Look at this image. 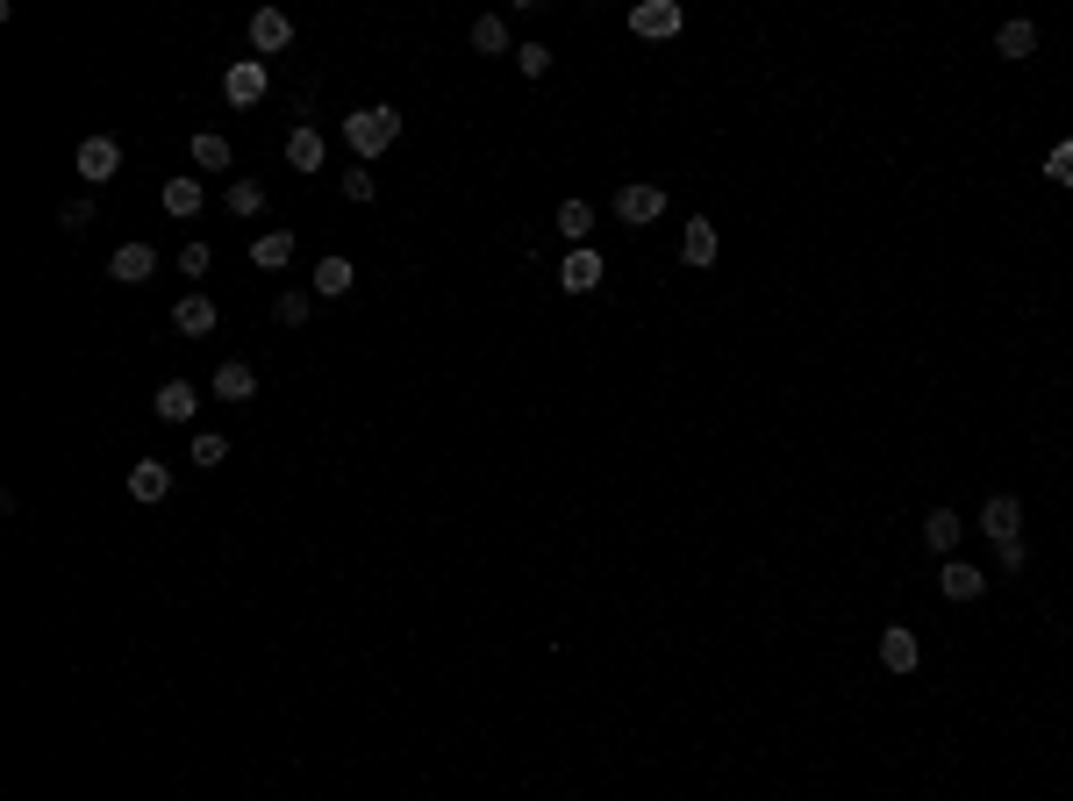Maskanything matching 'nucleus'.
Masks as SVG:
<instances>
[{
  "instance_id": "obj_1",
  "label": "nucleus",
  "mask_w": 1073,
  "mask_h": 801,
  "mask_svg": "<svg viewBox=\"0 0 1073 801\" xmlns=\"http://www.w3.org/2000/svg\"><path fill=\"white\" fill-rule=\"evenodd\" d=\"M395 136H401V115L395 108H351V115H344V144H351L358 158H380Z\"/></svg>"
},
{
  "instance_id": "obj_2",
  "label": "nucleus",
  "mask_w": 1073,
  "mask_h": 801,
  "mask_svg": "<svg viewBox=\"0 0 1073 801\" xmlns=\"http://www.w3.org/2000/svg\"><path fill=\"white\" fill-rule=\"evenodd\" d=\"M265 80H272L265 57H236V65L222 72V94H230V108H259V101H265Z\"/></svg>"
},
{
  "instance_id": "obj_3",
  "label": "nucleus",
  "mask_w": 1073,
  "mask_h": 801,
  "mask_svg": "<svg viewBox=\"0 0 1073 801\" xmlns=\"http://www.w3.org/2000/svg\"><path fill=\"white\" fill-rule=\"evenodd\" d=\"M115 172H123V144H115V136H86L80 144V179L86 187H108Z\"/></svg>"
},
{
  "instance_id": "obj_4",
  "label": "nucleus",
  "mask_w": 1073,
  "mask_h": 801,
  "mask_svg": "<svg viewBox=\"0 0 1073 801\" xmlns=\"http://www.w3.org/2000/svg\"><path fill=\"white\" fill-rule=\"evenodd\" d=\"M630 29H638V36H680V29H687V8H680V0H644V8H630Z\"/></svg>"
},
{
  "instance_id": "obj_5",
  "label": "nucleus",
  "mask_w": 1073,
  "mask_h": 801,
  "mask_svg": "<svg viewBox=\"0 0 1073 801\" xmlns=\"http://www.w3.org/2000/svg\"><path fill=\"white\" fill-rule=\"evenodd\" d=\"M980 530H988L995 544H1023V502H1017V494H988V508H980Z\"/></svg>"
},
{
  "instance_id": "obj_6",
  "label": "nucleus",
  "mask_w": 1073,
  "mask_h": 801,
  "mask_svg": "<svg viewBox=\"0 0 1073 801\" xmlns=\"http://www.w3.org/2000/svg\"><path fill=\"white\" fill-rule=\"evenodd\" d=\"M616 215L623 222H659L666 215V193H659L652 179H630V187H616Z\"/></svg>"
},
{
  "instance_id": "obj_7",
  "label": "nucleus",
  "mask_w": 1073,
  "mask_h": 801,
  "mask_svg": "<svg viewBox=\"0 0 1073 801\" xmlns=\"http://www.w3.org/2000/svg\"><path fill=\"white\" fill-rule=\"evenodd\" d=\"M881 666L887 673H916V666H924V644H916L909 623H887L881 630Z\"/></svg>"
},
{
  "instance_id": "obj_8",
  "label": "nucleus",
  "mask_w": 1073,
  "mask_h": 801,
  "mask_svg": "<svg viewBox=\"0 0 1073 801\" xmlns=\"http://www.w3.org/2000/svg\"><path fill=\"white\" fill-rule=\"evenodd\" d=\"M938 594L945 601H980V594H988V572L966 566V558H945V566H938Z\"/></svg>"
},
{
  "instance_id": "obj_9",
  "label": "nucleus",
  "mask_w": 1073,
  "mask_h": 801,
  "mask_svg": "<svg viewBox=\"0 0 1073 801\" xmlns=\"http://www.w3.org/2000/svg\"><path fill=\"white\" fill-rule=\"evenodd\" d=\"M294 43V14H280V8H259L251 14V51L272 57V51H286Z\"/></svg>"
},
{
  "instance_id": "obj_10",
  "label": "nucleus",
  "mask_w": 1073,
  "mask_h": 801,
  "mask_svg": "<svg viewBox=\"0 0 1073 801\" xmlns=\"http://www.w3.org/2000/svg\"><path fill=\"white\" fill-rule=\"evenodd\" d=\"M150 272H158V251H150V244H123V251L108 259V280H115V286H144Z\"/></svg>"
},
{
  "instance_id": "obj_11",
  "label": "nucleus",
  "mask_w": 1073,
  "mask_h": 801,
  "mask_svg": "<svg viewBox=\"0 0 1073 801\" xmlns=\"http://www.w3.org/2000/svg\"><path fill=\"white\" fill-rule=\"evenodd\" d=\"M558 286H566V294H595V286H601V259H595V251H566V265H558Z\"/></svg>"
},
{
  "instance_id": "obj_12",
  "label": "nucleus",
  "mask_w": 1073,
  "mask_h": 801,
  "mask_svg": "<svg viewBox=\"0 0 1073 801\" xmlns=\"http://www.w3.org/2000/svg\"><path fill=\"white\" fill-rule=\"evenodd\" d=\"M716 251H723L716 222H708V215H694V222H687V236H680V259H687V265H716Z\"/></svg>"
},
{
  "instance_id": "obj_13",
  "label": "nucleus",
  "mask_w": 1073,
  "mask_h": 801,
  "mask_svg": "<svg viewBox=\"0 0 1073 801\" xmlns=\"http://www.w3.org/2000/svg\"><path fill=\"white\" fill-rule=\"evenodd\" d=\"M251 265H259V272L294 265V230H265V236H251Z\"/></svg>"
},
{
  "instance_id": "obj_14",
  "label": "nucleus",
  "mask_w": 1073,
  "mask_h": 801,
  "mask_svg": "<svg viewBox=\"0 0 1073 801\" xmlns=\"http://www.w3.org/2000/svg\"><path fill=\"white\" fill-rule=\"evenodd\" d=\"M172 323H179V337H215V301H208V294H187L172 308Z\"/></svg>"
},
{
  "instance_id": "obj_15",
  "label": "nucleus",
  "mask_w": 1073,
  "mask_h": 801,
  "mask_svg": "<svg viewBox=\"0 0 1073 801\" xmlns=\"http://www.w3.org/2000/svg\"><path fill=\"white\" fill-rule=\"evenodd\" d=\"M129 494L136 502H165V494H172V465H158V459L129 465Z\"/></svg>"
},
{
  "instance_id": "obj_16",
  "label": "nucleus",
  "mask_w": 1073,
  "mask_h": 801,
  "mask_svg": "<svg viewBox=\"0 0 1073 801\" xmlns=\"http://www.w3.org/2000/svg\"><path fill=\"white\" fill-rule=\"evenodd\" d=\"M150 408H158V422H187L193 408H201V394H193V380H165Z\"/></svg>"
},
{
  "instance_id": "obj_17",
  "label": "nucleus",
  "mask_w": 1073,
  "mask_h": 801,
  "mask_svg": "<svg viewBox=\"0 0 1073 801\" xmlns=\"http://www.w3.org/2000/svg\"><path fill=\"white\" fill-rule=\"evenodd\" d=\"M215 394L222 401H251V394H259V372H251L244 358H222V366H215Z\"/></svg>"
},
{
  "instance_id": "obj_18",
  "label": "nucleus",
  "mask_w": 1073,
  "mask_h": 801,
  "mask_svg": "<svg viewBox=\"0 0 1073 801\" xmlns=\"http://www.w3.org/2000/svg\"><path fill=\"white\" fill-rule=\"evenodd\" d=\"M158 201H165V215H179V222H187V215H201V179H187V172H179V179H165V187H158Z\"/></svg>"
},
{
  "instance_id": "obj_19",
  "label": "nucleus",
  "mask_w": 1073,
  "mask_h": 801,
  "mask_svg": "<svg viewBox=\"0 0 1073 801\" xmlns=\"http://www.w3.org/2000/svg\"><path fill=\"white\" fill-rule=\"evenodd\" d=\"M959 530H966V523L951 516V508H930V516H924V544L945 551V558H959Z\"/></svg>"
},
{
  "instance_id": "obj_20",
  "label": "nucleus",
  "mask_w": 1073,
  "mask_h": 801,
  "mask_svg": "<svg viewBox=\"0 0 1073 801\" xmlns=\"http://www.w3.org/2000/svg\"><path fill=\"white\" fill-rule=\"evenodd\" d=\"M473 51H480V57H516V43H508V22H502V14H480V22H473Z\"/></svg>"
},
{
  "instance_id": "obj_21",
  "label": "nucleus",
  "mask_w": 1073,
  "mask_h": 801,
  "mask_svg": "<svg viewBox=\"0 0 1073 801\" xmlns=\"http://www.w3.org/2000/svg\"><path fill=\"white\" fill-rule=\"evenodd\" d=\"M323 158H329V150H323V136H315V129H294V136H286V165H294V172H323Z\"/></svg>"
},
{
  "instance_id": "obj_22",
  "label": "nucleus",
  "mask_w": 1073,
  "mask_h": 801,
  "mask_svg": "<svg viewBox=\"0 0 1073 801\" xmlns=\"http://www.w3.org/2000/svg\"><path fill=\"white\" fill-rule=\"evenodd\" d=\"M995 51H1002V57H1017V65H1023V57L1038 51V22H1002V29H995Z\"/></svg>"
},
{
  "instance_id": "obj_23",
  "label": "nucleus",
  "mask_w": 1073,
  "mask_h": 801,
  "mask_svg": "<svg viewBox=\"0 0 1073 801\" xmlns=\"http://www.w3.org/2000/svg\"><path fill=\"white\" fill-rule=\"evenodd\" d=\"M351 280H358V272H351V259H323V265H315V294H323V301L351 294Z\"/></svg>"
},
{
  "instance_id": "obj_24",
  "label": "nucleus",
  "mask_w": 1073,
  "mask_h": 801,
  "mask_svg": "<svg viewBox=\"0 0 1073 801\" xmlns=\"http://www.w3.org/2000/svg\"><path fill=\"white\" fill-rule=\"evenodd\" d=\"M193 165H201V172H230V136L201 129V136H193Z\"/></svg>"
},
{
  "instance_id": "obj_25",
  "label": "nucleus",
  "mask_w": 1073,
  "mask_h": 801,
  "mask_svg": "<svg viewBox=\"0 0 1073 801\" xmlns=\"http://www.w3.org/2000/svg\"><path fill=\"white\" fill-rule=\"evenodd\" d=\"M587 230H595V208H587V201H566V208H558V236H566L572 251L587 244Z\"/></svg>"
},
{
  "instance_id": "obj_26",
  "label": "nucleus",
  "mask_w": 1073,
  "mask_h": 801,
  "mask_svg": "<svg viewBox=\"0 0 1073 801\" xmlns=\"http://www.w3.org/2000/svg\"><path fill=\"white\" fill-rule=\"evenodd\" d=\"M259 208H265V187H259V179H236V187H230V215H259Z\"/></svg>"
},
{
  "instance_id": "obj_27",
  "label": "nucleus",
  "mask_w": 1073,
  "mask_h": 801,
  "mask_svg": "<svg viewBox=\"0 0 1073 801\" xmlns=\"http://www.w3.org/2000/svg\"><path fill=\"white\" fill-rule=\"evenodd\" d=\"M222 459H230V444H222L215 430H201V436H193V465H208V473H215Z\"/></svg>"
},
{
  "instance_id": "obj_28",
  "label": "nucleus",
  "mask_w": 1073,
  "mask_h": 801,
  "mask_svg": "<svg viewBox=\"0 0 1073 801\" xmlns=\"http://www.w3.org/2000/svg\"><path fill=\"white\" fill-rule=\"evenodd\" d=\"M1045 179H1052V187H1073V144H1052V158H1045Z\"/></svg>"
},
{
  "instance_id": "obj_29",
  "label": "nucleus",
  "mask_w": 1073,
  "mask_h": 801,
  "mask_svg": "<svg viewBox=\"0 0 1073 801\" xmlns=\"http://www.w3.org/2000/svg\"><path fill=\"white\" fill-rule=\"evenodd\" d=\"M280 323H286V329L308 323V294H301V286H286V294H280Z\"/></svg>"
},
{
  "instance_id": "obj_30",
  "label": "nucleus",
  "mask_w": 1073,
  "mask_h": 801,
  "mask_svg": "<svg viewBox=\"0 0 1073 801\" xmlns=\"http://www.w3.org/2000/svg\"><path fill=\"white\" fill-rule=\"evenodd\" d=\"M516 65L530 72V80H544V72H551V51H544V43H516Z\"/></svg>"
},
{
  "instance_id": "obj_31",
  "label": "nucleus",
  "mask_w": 1073,
  "mask_h": 801,
  "mask_svg": "<svg viewBox=\"0 0 1073 801\" xmlns=\"http://www.w3.org/2000/svg\"><path fill=\"white\" fill-rule=\"evenodd\" d=\"M372 193H380V187H372V172H366V165H351V172H344V201H372Z\"/></svg>"
},
{
  "instance_id": "obj_32",
  "label": "nucleus",
  "mask_w": 1073,
  "mask_h": 801,
  "mask_svg": "<svg viewBox=\"0 0 1073 801\" xmlns=\"http://www.w3.org/2000/svg\"><path fill=\"white\" fill-rule=\"evenodd\" d=\"M208 265H215V259H208V244H187V251H179V272H187V280H208Z\"/></svg>"
}]
</instances>
